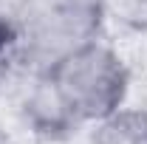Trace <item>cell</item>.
Instances as JSON below:
<instances>
[{
	"label": "cell",
	"instance_id": "cell-3",
	"mask_svg": "<svg viewBox=\"0 0 147 144\" xmlns=\"http://www.w3.org/2000/svg\"><path fill=\"white\" fill-rule=\"evenodd\" d=\"M20 113L26 127L45 141H65L82 127L79 116L74 113V108L68 105V99L62 96L59 85L51 79L48 71H34L31 82L23 90Z\"/></svg>",
	"mask_w": 147,
	"mask_h": 144
},
{
	"label": "cell",
	"instance_id": "cell-4",
	"mask_svg": "<svg viewBox=\"0 0 147 144\" xmlns=\"http://www.w3.org/2000/svg\"><path fill=\"white\" fill-rule=\"evenodd\" d=\"M108 3H105V9H108ZM113 6H116V14L127 26H133L136 31H147V0H113Z\"/></svg>",
	"mask_w": 147,
	"mask_h": 144
},
{
	"label": "cell",
	"instance_id": "cell-1",
	"mask_svg": "<svg viewBox=\"0 0 147 144\" xmlns=\"http://www.w3.org/2000/svg\"><path fill=\"white\" fill-rule=\"evenodd\" d=\"M45 71L59 85L82 124H99L127 102L130 71L125 59L99 37L62 54Z\"/></svg>",
	"mask_w": 147,
	"mask_h": 144
},
{
	"label": "cell",
	"instance_id": "cell-5",
	"mask_svg": "<svg viewBox=\"0 0 147 144\" xmlns=\"http://www.w3.org/2000/svg\"><path fill=\"white\" fill-rule=\"evenodd\" d=\"M0 144H17V141H14V139L6 133V130H0Z\"/></svg>",
	"mask_w": 147,
	"mask_h": 144
},
{
	"label": "cell",
	"instance_id": "cell-6",
	"mask_svg": "<svg viewBox=\"0 0 147 144\" xmlns=\"http://www.w3.org/2000/svg\"><path fill=\"white\" fill-rule=\"evenodd\" d=\"M74 3H102V6H105L108 0H74Z\"/></svg>",
	"mask_w": 147,
	"mask_h": 144
},
{
	"label": "cell",
	"instance_id": "cell-2",
	"mask_svg": "<svg viewBox=\"0 0 147 144\" xmlns=\"http://www.w3.org/2000/svg\"><path fill=\"white\" fill-rule=\"evenodd\" d=\"M102 3H74V0H28L23 17L20 59L31 62L34 71H45L62 54L99 37Z\"/></svg>",
	"mask_w": 147,
	"mask_h": 144
}]
</instances>
